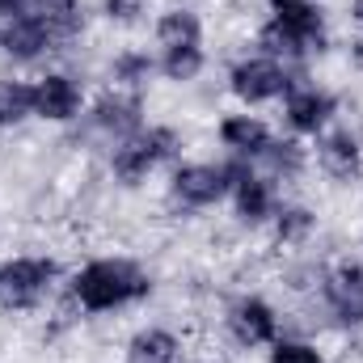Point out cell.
Returning <instances> with one entry per match:
<instances>
[{
    "instance_id": "obj_1",
    "label": "cell",
    "mask_w": 363,
    "mask_h": 363,
    "mask_svg": "<svg viewBox=\"0 0 363 363\" xmlns=\"http://www.w3.org/2000/svg\"><path fill=\"white\" fill-rule=\"evenodd\" d=\"M152 291V279L131 258H97L72 274V300L85 313H114Z\"/></svg>"
},
{
    "instance_id": "obj_2",
    "label": "cell",
    "mask_w": 363,
    "mask_h": 363,
    "mask_svg": "<svg viewBox=\"0 0 363 363\" xmlns=\"http://www.w3.org/2000/svg\"><path fill=\"white\" fill-rule=\"evenodd\" d=\"M262 55L296 64L325 43V13L313 0H271V21L262 26Z\"/></svg>"
},
{
    "instance_id": "obj_3",
    "label": "cell",
    "mask_w": 363,
    "mask_h": 363,
    "mask_svg": "<svg viewBox=\"0 0 363 363\" xmlns=\"http://www.w3.org/2000/svg\"><path fill=\"white\" fill-rule=\"evenodd\" d=\"M182 135L174 127H140L135 135L118 140L114 152H110V174L123 182V186H135L144 182L157 165H165L169 157H178Z\"/></svg>"
},
{
    "instance_id": "obj_4",
    "label": "cell",
    "mask_w": 363,
    "mask_h": 363,
    "mask_svg": "<svg viewBox=\"0 0 363 363\" xmlns=\"http://www.w3.org/2000/svg\"><path fill=\"white\" fill-rule=\"evenodd\" d=\"M81 26H68V21H55V17H43V13H26L9 26H0V55L17 60V64H30L47 51H60L64 43L77 38Z\"/></svg>"
},
{
    "instance_id": "obj_5",
    "label": "cell",
    "mask_w": 363,
    "mask_h": 363,
    "mask_svg": "<svg viewBox=\"0 0 363 363\" xmlns=\"http://www.w3.org/2000/svg\"><path fill=\"white\" fill-rule=\"evenodd\" d=\"M245 165H250L245 157H233V161H224V165L190 161V165H178V169H174L169 190H174V199H178L182 207H211V203H220V199L233 190V182H237V174H241Z\"/></svg>"
},
{
    "instance_id": "obj_6",
    "label": "cell",
    "mask_w": 363,
    "mask_h": 363,
    "mask_svg": "<svg viewBox=\"0 0 363 363\" xmlns=\"http://www.w3.org/2000/svg\"><path fill=\"white\" fill-rule=\"evenodd\" d=\"M60 267L51 258H9L0 262V304L4 308H38L51 291H55Z\"/></svg>"
},
{
    "instance_id": "obj_7",
    "label": "cell",
    "mask_w": 363,
    "mask_h": 363,
    "mask_svg": "<svg viewBox=\"0 0 363 363\" xmlns=\"http://www.w3.org/2000/svg\"><path fill=\"white\" fill-rule=\"evenodd\" d=\"M228 89H233V97H241L245 106L279 101V97H287V89H291V68H287L283 60L258 51V55L241 60V64L228 72Z\"/></svg>"
},
{
    "instance_id": "obj_8",
    "label": "cell",
    "mask_w": 363,
    "mask_h": 363,
    "mask_svg": "<svg viewBox=\"0 0 363 363\" xmlns=\"http://www.w3.org/2000/svg\"><path fill=\"white\" fill-rule=\"evenodd\" d=\"M85 110V89L68 72H47L34 81V118L47 123H72Z\"/></svg>"
},
{
    "instance_id": "obj_9",
    "label": "cell",
    "mask_w": 363,
    "mask_h": 363,
    "mask_svg": "<svg viewBox=\"0 0 363 363\" xmlns=\"http://www.w3.org/2000/svg\"><path fill=\"white\" fill-rule=\"evenodd\" d=\"M89 123L118 144V140H127V135H135L144 127V101H140V93H131V89H110L106 97L93 101Z\"/></svg>"
},
{
    "instance_id": "obj_10",
    "label": "cell",
    "mask_w": 363,
    "mask_h": 363,
    "mask_svg": "<svg viewBox=\"0 0 363 363\" xmlns=\"http://www.w3.org/2000/svg\"><path fill=\"white\" fill-rule=\"evenodd\" d=\"M228 334L241 347H274L279 342V313L262 296H245L228 308Z\"/></svg>"
},
{
    "instance_id": "obj_11",
    "label": "cell",
    "mask_w": 363,
    "mask_h": 363,
    "mask_svg": "<svg viewBox=\"0 0 363 363\" xmlns=\"http://www.w3.org/2000/svg\"><path fill=\"white\" fill-rule=\"evenodd\" d=\"M283 118L296 135H321L334 118V97L317 85H291L283 97Z\"/></svg>"
},
{
    "instance_id": "obj_12",
    "label": "cell",
    "mask_w": 363,
    "mask_h": 363,
    "mask_svg": "<svg viewBox=\"0 0 363 363\" xmlns=\"http://www.w3.org/2000/svg\"><path fill=\"white\" fill-rule=\"evenodd\" d=\"M233 207H237V216L245 220V224H267L274 220V211H279V194H274V178L271 174H258L254 165H245L237 182H233Z\"/></svg>"
},
{
    "instance_id": "obj_13",
    "label": "cell",
    "mask_w": 363,
    "mask_h": 363,
    "mask_svg": "<svg viewBox=\"0 0 363 363\" xmlns=\"http://www.w3.org/2000/svg\"><path fill=\"white\" fill-rule=\"evenodd\" d=\"M325 304L342 325H363V258L342 262L325 279Z\"/></svg>"
},
{
    "instance_id": "obj_14",
    "label": "cell",
    "mask_w": 363,
    "mask_h": 363,
    "mask_svg": "<svg viewBox=\"0 0 363 363\" xmlns=\"http://www.w3.org/2000/svg\"><path fill=\"white\" fill-rule=\"evenodd\" d=\"M220 144L233 148V157L262 161L267 148L274 144V131L258 118V114H228V118L220 123Z\"/></svg>"
},
{
    "instance_id": "obj_15",
    "label": "cell",
    "mask_w": 363,
    "mask_h": 363,
    "mask_svg": "<svg viewBox=\"0 0 363 363\" xmlns=\"http://www.w3.org/2000/svg\"><path fill=\"white\" fill-rule=\"evenodd\" d=\"M317 165H321L330 178H338V182L355 178L359 165H363L359 135L347 131V127H338V131H321V140H317Z\"/></svg>"
},
{
    "instance_id": "obj_16",
    "label": "cell",
    "mask_w": 363,
    "mask_h": 363,
    "mask_svg": "<svg viewBox=\"0 0 363 363\" xmlns=\"http://www.w3.org/2000/svg\"><path fill=\"white\" fill-rule=\"evenodd\" d=\"M178 334L152 325V330H140L131 342H127V363H178Z\"/></svg>"
},
{
    "instance_id": "obj_17",
    "label": "cell",
    "mask_w": 363,
    "mask_h": 363,
    "mask_svg": "<svg viewBox=\"0 0 363 363\" xmlns=\"http://www.w3.org/2000/svg\"><path fill=\"white\" fill-rule=\"evenodd\" d=\"M157 43H161V47H190V43H203V21H199V13H190V9H169V13H161V21H157Z\"/></svg>"
},
{
    "instance_id": "obj_18",
    "label": "cell",
    "mask_w": 363,
    "mask_h": 363,
    "mask_svg": "<svg viewBox=\"0 0 363 363\" xmlns=\"http://www.w3.org/2000/svg\"><path fill=\"white\" fill-rule=\"evenodd\" d=\"M157 72L165 81H194L203 72V43H190V47H161L157 55Z\"/></svg>"
},
{
    "instance_id": "obj_19",
    "label": "cell",
    "mask_w": 363,
    "mask_h": 363,
    "mask_svg": "<svg viewBox=\"0 0 363 363\" xmlns=\"http://www.w3.org/2000/svg\"><path fill=\"white\" fill-rule=\"evenodd\" d=\"M34 118V81H0V127Z\"/></svg>"
},
{
    "instance_id": "obj_20",
    "label": "cell",
    "mask_w": 363,
    "mask_h": 363,
    "mask_svg": "<svg viewBox=\"0 0 363 363\" xmlns=\"http://www.w3.org/2000/svg\"><path fill=\"white\" fill-rule=\"evenodd\" d=\"M157 72V60L148 55V51H123V55H114V64H110V81L118 85V89H140L148 77Z\"/></svg>"
},
{
    "instance_id": "obj_21",
    "label": "cell",
    "mask_w": 363,
    "mask_h": 363,
    "mask_svg": "<svg viewBox=\"0 0 363 363\" xmlns=\"http://www.w3.org/2000/svg\"><path fill=\"white\" fill-rule=\"evenodd\" d=\"M262 165L271 169V178H296V174L304 169V148H300L296 140H279V135H274V144L267 148Z\"/></svg>"
},
{
    "instance_id": "obj_22",
    "label": "cell",
    "mask_w": 363,
    "mask_h": 363,
    "mask_svg": "<svg viewBox=\"0 0 363 363\" xmlns=\"http://www.w3.org/2000/svg\"><path fill=\"white\" fill-rule=\"evenodd\" d=\"M313 224H317V216L308 211V207H279L274 211V237L279 241H304L308 233H313Z\"/></svg>"
},
{
    "instance_id": "obj_23",
    "label": "cell",
    "mask_w": 363,
    "mask_h": 363,
    "mask_svg": "<svg viewBox=\"0 0 363 363\" xmlns=\"http://www.w3.org/2000/svg\"><path fill=\"white\" fill-rule=\"evenodd\" d=\"M267 363H321V351L313 342H300V338H279Z\"/></svg>"
},
{
    "instance_id": "obj_24",
    "label": "cell",
    "mask_w": 363,
    "mask_h": 363,
    "mask_svg": "<svg viewBox=\"0 0 363 363\" xmlns=\"http://www.w3.org/2000/svg\"><path fill=\"white\" fill-rule=\"evenodd\" d=\"M101 13H106L110 21L127 26V21H135V17L144 13V0H101Z\"/></svg>"
},
{
    "instance_id": "obj_25",
    "label": "cell",
    "mask_w": 363,
    "mask_h": 363,
    "mask_svg": "<svg viewBox=\"0 0 363 363\" xmlns=\"http://www.w3.org/2000/svg\"><path fill=\"white\" fill-rule=\"evenodd\" d=\"M34 9V0H0V26H9V21H17V17H26Z\"/></svg>"
},
{
    "instance_id": "obj_26",
    "label": "cell",
    "mask_w": 363,
    "mask_h": 363,
    "mask_svg": "<svg viewBox=\"0 0 363 363\" xmlns=\"http://www.w3.org/2000/svg\"><path fill=\"white\" fill-rule=\"evenodd\" d=\"M351 64L363 72V38H355V43H351Z\"/></svg>"
},
{
    "instance_id": "obj_27",
    "label": "cell",
    "mask_w": 363,
    "mask_h": 363,
    "mask_svg": "<svg viewBox=\"0 0 363 363\" xmlns=\"http://www.w3.org/2000/svg\"><path fill=\"white\" fill-rule=\"evenodd\" d=\"M351 21L363 26V0H351Z\"/></svg>"
}]
</instances>
